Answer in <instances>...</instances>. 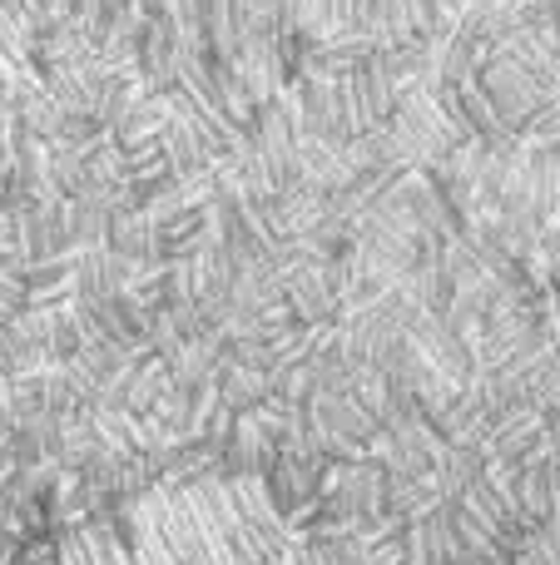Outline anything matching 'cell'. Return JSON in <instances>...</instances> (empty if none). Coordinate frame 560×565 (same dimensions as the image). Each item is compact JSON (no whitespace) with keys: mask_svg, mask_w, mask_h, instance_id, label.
Returning <instances> with one entry per match:
<instances>
[{"mask_svg":"<svg viewBox=\"0 0 560 565\" xmlns=\"http://www.w3.org/2000/svg\"><path fill=\"white\" fill-rule=\"evenodd\" d=\"M293 521L254 477H204L129 501L75 531L65 565H273Z\"/></svg>","mask_w":560,"mask_h":565,"instance_id":"1","label":"cell"}]
</instances>
